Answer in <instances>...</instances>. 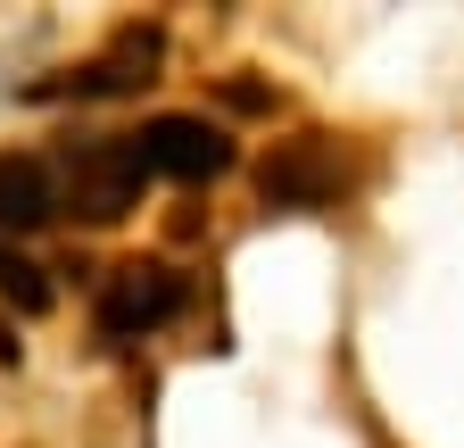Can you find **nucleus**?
<instances>
[{
    "label": "nucleus",
    "instance_id": "0eeeda50",
    "mask_svg": "<svg viewBox=\"0 0 464 448\" xmlns=\"http://www.w3.org/2000/svg\"><path fill=\"white\" fill-rule=\"evenodd\" d=\"M0 299H17L25 316H42V307H50V274H42L34 258H17L9 241H0Z\"/></svg>",
    "mask_w": 464,
    "mask_h": 448
},
{
    "label": "nucleus",
    "instance_id": "6e6552de",
    "mask_svg": "<svg viewBox=\"0 0 464 448\" xmlns=\"http://www.w3.org/2000/svg\"><path fill=\"white\" fill-rule=\"evenodd\" d=\"M17 349H25V341L9 332V316H0V365H17Z\"/></svg>",
    "mask_w": 464,
    "mask_h": 448
},
{
    "label": "nucleus",
    "instance_id": "423d86ee",
    "mask_svg": "<svg viewBox=\"0 0 464 448\" xmlns=\"http://www.w3.org/2000/svg\"><path fill=\"white\" fill-rule=\"evenodd\" d=\"M158 34L150 25H125V34H116L108 50H100V59L75 75V92H133V83H150V67H158Z\"/></svg>",
    "mask_w": 464,
    "mask_h": 448
},
{
    "label": "nucleus",
    "instance_id": "7ed1b4c3",
    "mask_svg": "<svg viewBox=\"0 0 464 448\" xmlns=\"http://www.w3.org/2000/svg\"><path fill=\"white\" fill-rule=\"evenodd\" d=\"M141 150H150V175H174V183H208V175H224V166H232L224 125L183 117V108L150 117V125H141Z\"/></svg>",
    "mask_w": 464,
    "mask_h": 448
},
{
    "label": "nucleus",
    "instance_id": "f257e3e1",
    "mask_svg": "<svg viewBox=\"0 0 464 448\" xmlns=\"http://www.w3.org/2000/svg\"><path fill=\"white\" fill-rule=\"evenodd\" d=\"M141 175H150V150L141 133H108V141H83L67 158V208L92 216V224H116L141 208Z\"/></svg>",
    "mask_w": 464,
    "mask_h": 448
},
{
    "label": "nucleus",
    "instance_id": "20e7f679",
    "mask_svg": "<svg viewBox=\"0 0 464 448\" xmlns=\"http://www.w3.org/2000/svg\"><path fill=\"white\" fill-rule=\"evenodd\" d=\"M332 183H340V166H332V150H324L315 133H307V141H274V158L257 166V191H266L274 208H324Z\"/></svg>",
    "mask_w": 464,
    "mask_h": 448
},
{
    "label": "nucleus",
    "instance_id": "39448f33",
    "mask_svg": "<svg viewBox=\"0 0 464 448\" xmlns=\"http://www.w3.org/2000/svg\"><path fill=\"white\" fill-rule=\"evenodd\" d=\"M58 208H67V191L42 158H0V233H34Z\"/></svg>",
    "mask_w": 464,
    "mask_h": 448
},
{
    "label": "nucleus",
    "instance_id": "f03ea898",
    "mask_svg": "<svg viewBox=\"0 0 464 448\" xmlns=\"http://www.w3.org/2000/svg\"><path fill=\"white\" fill-rule=\"evenodd\" d=\"M183 274L174 266H150V258H133V266H116L108 283H100V332L108 341H141V332H158V324H174L183 316Z\"/></svg>",
    "mask_w": 464,
    "mask_h": 448
}]
</instances>
